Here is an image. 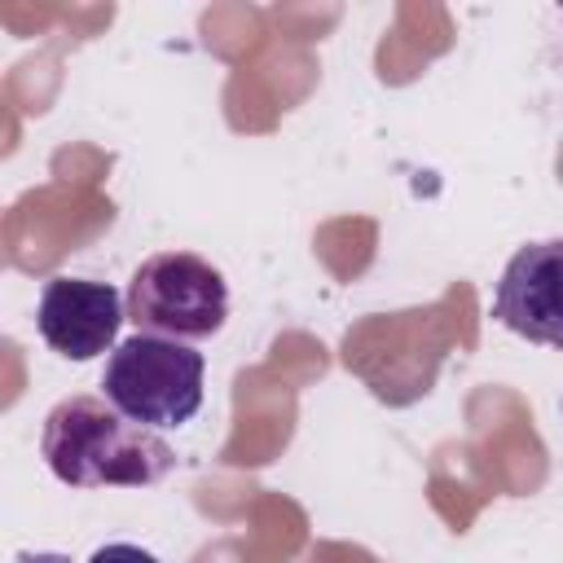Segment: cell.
Returning a JSON list of instances; mask_svg holds the SVG:
<instances>
[{"label":"cell","instance_id":"4","mask_svg":"<svg viewBox=\"0 0 563 563\" xmlns=\"http://www.w3.org/2000/svg\"><path fill=\"white\" fill-rule=\"evenodd\" d=\"M493 317L541 347H563V238L519 246L493 290Z\"/></svg>","mask_w":563,"mask_h":563},{"label":"cell","instance_id":"6","mask_svg":"<svg viewBox=\"0 0 563 563\" xmlns=\"http://www.w3.org/2000/svg\"><path fill=\"white\" fill-rule=\"evenodd\" d=\"M88 563H158L150 550H141V545H128V541H110V545H101V550H92V559Z\"/></svg>","mask_w":563,"mask_h":563},{"label":"cell","instance_id":"3","mask_svg":"<svg viewBox=\"0 0 563 563\" xmlns=\"http://www.w3.org/2000/svg\"><path fill=\"white\" fill-rule=\"evenodd\" d=\"M128 321L136 334L158 339H211L229 317V286L216 264L194 251L150 255L128 282Z\"/></svg>","mask_w":563,"mask_h":563},{"label":"cell","instance_id":"2","mask_svg":"<svg viewBox=\"0 0 563 563\" xmlns=\"http://www.w3.org/2000/svg\"><path fill=\"white\" fill-rule=\"evenodd\" d=\"M202 374L207 361L189 343L132 334L110 352L101 369V396L136 427H185L202 405Z\"/></svg>","mask_w":563,"mask_h":563},{"label":"cell","instance_id":"5","mask_svg":"<svg viewBox=\"0 0 563 563\" xmlns=\"http://www.w3.org/2000/svg\"><path fill=\"white\" fill-rule=\"evenodd\" d=\"M128 317V303L110 282L88 277H53L35 303V330L40 339L66 356V361H92L110 347H119V325Z\"/></svg>","mask_w":563,"mask_h":563},{"label":"cell","instance_id":"1","mask_svg":"<svg viewBox=\"0 0 563 563\" xmlns=\"http://www.w3.org/2000/svg\"><path fill=\"white\" fill-rule=\"evenodd\" d=\"M40 457L70 488H145L176 466L172 444L123 418L106 396L57 400L40 431Z\"/></svg>","mask_w":563,"mask_h":563}]
</instances>
